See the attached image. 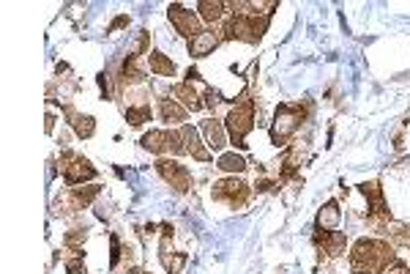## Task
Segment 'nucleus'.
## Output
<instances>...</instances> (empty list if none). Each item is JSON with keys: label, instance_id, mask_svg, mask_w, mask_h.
Instances as JSON below:
<instances>
[{"label": "nucleus", "instance_id": "nucleus-1", "mask_svg": "<svg viewBox=\"0 0 410 274\" xmlns=\"http://www.w3.org/2000/svg\"><path fill=\"white\" fill-rule=\"evenodd\" d=\"M399 258L394 253V244L383 239H358L350 250V269L353 274H383Z\"/></svg>", "mask_w": 410, "mask_h": 274}, {"label": "nucleus", "instance_id": "nucleus-2", "mask_svg": "<svg viewBox=\"0 0 410 274\" xmlns=\"http://www.w3.org/2000/svg\"><path fill=\"white\" fill-rule=\"evenodd\" d=\"M312 115V102H295V105H279L274 113V124H271V143L274 146H285L287 140L307 124Z\"/></svg>", "mask_w": 410, "mask_h": 274}, {"label": "nucleus", "instance_id": "nucleus-3", "mask_svg": "<svg viewBox=\"0 0 410 274\" xmlns=\"http://www.w3.org/2000/svg\"><path fill=\"white\" fill-rule=\"evenodd\" d=\"M268 17H257V14H230L222 25V39L225 42H244V44H257L263 39V33L268 30Z\"/></svg>", "mask_w": 410, "mask_h": 274}, {"label": "nucleus", "instance_id": "nucleus-4", "mask_svg": "<svg viewBox=\"0 0 410 274\" xmlns=\"http://www.w3.org/2000/svg\"><path fill=\"white\" fill-rule=\"evenodd\" d=\"M225 129L233 146L246 148V135L254 129V99H249L244 93L235 105L230 107V113L225 118Z\"/></svg>", "mask_w": 410, "mask_h": 274}, {"label": "nucleus", "instance_id": "nucleus-5", "mask_svg": "<svg viewBox=\"0 0 410 274\" xmlns=\"http://www.w3.org/2000/svg\"><path fill=\"white\" fill-rule=\"evenodd\" d=\"M249 195H252V187L246 184L244 178H235V176L219 178L211 187V198L219 200V203H227L230 209H244L249 203Z\"/></svg>", "mask_w": 410, "mask_h": 274}, {"label": "nucleus", "instance_id": "nucleus-6", "mask_svg": "<svg viewBox=\"0 0 410 274\" xmlns=\"http://www.w3.org/2000/svg\"><path fill=\"white\" fill-rule=\"evenodd\" d=\"M61 173H63V181L69 187H80V184L93 181L99 176V170L93 168L85 156L74 154V151H63L61 154Z\"/></svg>", "mask_w": 410, "mask_h": 274}, {"label": "nucleus", "instance_id": "nucleus-7", "mask_svg": "<svg viewBox=\"0 0 410 274\" xmlns=\"http://www.w3.org/2000/svg\"><path fill=\"white\" fill-rule=\"evenodd\" d=\"M99 198V187H69L61 198L55 200V217H69V214H77V211L88 209L93 200Z\"/></svg>", "mask_w": 410, "mask_h": 274}, {"label": "nucleus", "instance_id": "nucleus-8", "mask_svg": "<svg viewBox=\"0 0 410 274\" xmlns=\"http://www.w3.org/2000/svg\"><path fill=\"white\" fill-rule=\"evenodd\" d=\"M156 173L162 176L164 184H170L175 192H189L192 190V173L186 170V165H181V162H175V159H167V156H162L159 162H156Z\"/></svg>", "mask_w": 410, "mask_h": 274}, {"label": "nucleus", "instance_id": "nucleus-9", "mask_svg": "<svg viewBox=\"0 0 410 274\" xmlns=\"http://www.w3.org/2000/svg\"><path fill=\"white\" fill-rule=\"evenodd\" d=\"M167 17H170L172 28H175L184 39H194V36L200 33V14H194V11L184 8L181 3H172V6L167 8Z\"/></svg>", "mask_w": 410, "mask_h": 274}, {"label": "nucleus", "instance_id": "nucleus-10", "mask_svg": "<svg viewBox=\"0 0 410 274\" xmlns=\"http://www.w3.org/2000/svg\"><path fill=\"white\" fill-rule=\"evenodd\" d=\"M312 241H315V247L323 250L328 258H339V255L348 253V236L342 231H315Z\"/></svg>", "mask_w": 410, "mask_h": 274}, {"label": "nucleus", "instance_id": "nucleus-11", "mask_svg": "<svg viewBox=\"0 0 410 274\" xmlns=\"http://www.w3.org/2000/svg\"><path fill=\"white\" fill-rule=\"evenodd\" d=\"M162 231H164V239H162V244H159V258H162V266L170 274H181V269H184L186 261H189V255L186 253H172V250H170V241H172V228H170V225H164Z\"/></svg>", "mask_w": 410, "mask_h": 274}, {"label": "nucleus", "instance_id": "nucleus-12", "mask_svg": "<svg viewBox=\"0 0 410 274\" xmlns=\"http://www.w3.org/2000/svg\"><path fill=\"white\" fill-rule=\"evenodd\" d=\"M178 132H181V140H184V151L186 154H192V159H200V162H211V159H213V154H211L208 146L203 143L200 132L192 127V124H184Z\"/></svg>", "mask_w": 410, "mask_h": 274}, {"label": "nucleus", "instance_id": "nucleus-13", "mask_svg": "<svg viewBox=\"0 0 410 274\" xmlns=\"http://www.w3.org/2000/svg\"><path fill=\"white\" fill-rule=\"evenodd\" d=\"M222 42H225L222 33H216V30H200L194 39H189V55L192 58H205V55H211Z\"/></svg>", "mask_w": 410, "mask_h": 274}, {"label": "nucleus", "instance_id": "nucleus-14", "mask_svg": "<svg viewBox=\"0 0 410 274\" xmlns=\"http://www.w3.org/2000/svg\"><path fill=\"white\" fill-rule=\"evenodd\" d=\"M63 115L69 118V124H71V129H74L77 137H82V140L93 137V132H96V118H93V115L77 113L71 105H63Z\"/></svg>", "mask_w": 410, "mask_h": 274}, {"label": "nucleus", "instance_id": "nucleus-15", "mask_svg": "<svg viewBox=\"0 0 410 274\" xmlns=\"http://www.w3.org/2000/svg\"><path fill=\"white\" fill-rule=\"evenodd\" d=\"M200 132L205 135V146L211 148V151H222V148L227 146V129L222 121H216V118H208V121H203V127H200Z\"/></svg>", "mask_w": 410, "mask_h": 274}, {"label": "nucleus", "instance_id": "nucleus-16", "mask_svg": "<svg viewBox=\"0 0 410 274\" xmlns=\"http://www.w3.org/2000/svg\"><path fill=\"white\" fill-rule=\"evenodd\" d=\"M339 219H342V209L336 200H328L323 209L317 211L315 217V231H336L339 228Z\"/></svg>", "mask_w": 410, "mask_h": 274}, {"label": "nucleus", "instance_id": "nucleus-17", "mask_svg": "<svg viewBox=\"0 0 410 274\" xmlns=\"http://www.w3.org/2000/svg\"><path fill=\"white\" fill-rule=\"evenodd\" d=\"M172 99H175V102H181V105H184L186 110H192V113L203 110V105H205L192 83H178L175 85V88H172Z\"/></svg>", "mask_w": 410, "mask_h": 274}, {"label": "nucleus", "instance_id": "nucleus-18", "mask_svg": "<svg viewBox=\"0 0 410 274\" xmlns=\"http://www.w3.org/2000/svg\"><path fill=\"white\" fill-rule=\"evenodd\" d=\"M159 115H162L164 124H181L184 127L189 110L175 99H159Z\"/></svg>", "mask_w": 410, "mask_h": 274}, {"label": "nucleus", "instance_id": "nucleus-19", "mask_svg": "<svg viewBox=\"0 0 410 274\" xmlns=\"http://www.w3.org/2000/svg\"><path fill=\"white\" fill-rule=\"evenodd\" d=\"M140 146L148 151V154H156L162 159L167 154V132L164 129H148L143 137H140Z\"/></svg>", "mask_w": 410, "mask_h": 274}, {"label": "nucleus", "instance_id": "nucleus-20", "mask_svg": "<svg viewBox=\"0 0 410 274\" xmlns=\"http://www.w3.org/2000/svg\"><path fill=\"white\" fill-rule=\"evenodd\" d=\"M148 69L156 74V77H175V64L170 61V55H164L159 50H153L151 55H148Z\"/></svg>", "mask_w": 410, "mask_h": 274}, {"label": "nucleus", "instance_id": "nucleus-21", "mask_svg": "<svg viewBox=\"0 0 410 274\" xmlns=\"http://www.w3.org/2000/svg\"><path fill=\"white\" fill-rule=\"evenodd\" d=\"M225 3H219V0H200L197 3V11H200V22H208V25H213V22H219L225 17Z\"/></svg>", "mask_w": 410, "mask_h": 274}, {"label": "nucleus", "instance_id": "nucleus-22", "mask_svg": "<svg viewBox=\"0 0 410 274\" xmlns=\"http://www.w3.org/2000/svg\"><path fill=\"white\" fill-rule=\"evenodd\" d=\"M123 115L131 127H143L145 121H151V105L148 102H134V105H123Z\"/></svg>", "mask_w": 410, "mask_h": 274}, {"label": "nucleus", "instance_id": "nucleus-23", "mask_svg": "<svg viewBox=\"0 0 410 274\" xmlns=\"http://www.w3.org/2000/svg\"><path fill=\"white\" fill-rule=\"evenodd\" d=\"M216 168L225 170V173H233V176H235V173H244V170L249 168V162H246L241 154H235V151H233V154H222V156H219Z\"/></svg>", "mask_w": 410, "mask_h": 274}, {"label": "nucleus", "instance_id": "nucleus-24", "mask_svg": "<svg viewBox=\"0 0 410 274\" xmlns=\"http://www.w3.org/2000/svg\"><path fill=\"white\" fill-rule=\"evenodd\" d=\"M85 239H88V228H85V225H82V228H71V231L63 236V247H66V250H82Z\"/></svg>", "mask_w": 410, "mask_h": 274}, {"label": "nucleus", "instance_id": "nucleus-25", "mask_svg": "<svg viewBox=\"0 0 410 274\" xmlns=\"http://www.w3.org/2000/svg\"><path fill=\"white\" fill-rule=\"evenodd\" d=\"M386 233H389V239L394 241V244H399V247H410V228L408 225H397V222H391L389 228H386Z\"/></svg>", "mask_w": 410, "mask_h": 274}, {"label": "nucleus", "instance_id": "nucleus-26", "mask_svg": "<svg viewBox=\"0 0 410 274\" xmlns=\"http://www.w3.org/2000/svg\"><path fill=\"white\" fill-rule=\"evenodd\" d=\"M66 258H63V263H66V272L69 274H85V261H82V253L80 250H66Z\"/></svg>", "mask_w": 410, "mask_h": 274}, {"label": "nucleus", "instance_id": "nucleus-27", "mask_svg": "<svg viewBox=\"0 0 410 274\" xmlns=\"http://www.w3.org/2000/svg\"><path fill=\"white\" fill-rule=\"evenodd\" d=\"M148 47H151V33L148 30H140L134 44H131V50H129V58H137L140 61L143 55H148Z\"/></svg>", "mask_w": 410, "mask_h": 274}, {"label": "nucleus", "instance_id": "nucleus-28", "mask_svg": "<svg viewBox=\"0 0 410 274\" xmlns=\"http://www.w3.org/2000/svg\"><path fill=\"white\" fill-rule=\"evenodd\" d=\"M167 154H170V156L186 154L184 140H181V132H175V129H170V132H167Z\"/></svg>", "mask_w": 410, "mask_h": 274}, {"label": "nucleus", "instance_id": "nucleus-29", "mask_svg": "<svg viewBox=\"0 0 410 274\" xmlns=\"http://www.w3.org/2000/svg\"><path fill=\"white\" fill-rule=\"evenodd\" d=\"M123 253H126V247L121 244V239H118V236L112 233V236H110V266H112V269H115V266L121 263Z\"/></svg>", "mask_w": 410, "mask_h": 274}, {"label": "nucleus", "instance_id": "nucleus-30", "mask_svg": "<svg viewBox=\"0 0 410 274\" xmlns=\"http://www.w3.org/2000/svg\"><path fill=\"white\" fill-rule=\"evenodd\" d=\"M219 102H222V93H219V91H213V88H208V91H205V107L216 110Z\"/></svg>", "mask_w": 410, "mask_h": 274}, {"label": "nucleus", "instance_id": "nucleus-31", "mask_svg": "<svg viewBox=\"0 0 410 274\" xmlns=\"http://www.w3.org/2000/svg\"><path fill=\"white\" fill-rule=\"evenodd\" d=\"M383 274H410V266H405L402 261H397V263H394V266H389V269H386Z\"/></svg>", "mask_w": 410, "mask_h": 274}, {"label": "nucleus", "instance_id": "nucleus-32", "mask_svg": "<svg viewBox=\"0 0 410 274\" xmlns=\"http://www.w3.org/2000/svg\"><path fill=\"white\" fill-rule=\"evenodd\" d=\"M126 25H129V17H126V14H121V17H115V20H112V25H110V33L121 30V28H126Z\"/></svg>", "mask_w": 410, "mask_h": 274}, {"label": "nucleus", "instance_id": "nucleus-33", "mask_svg": "<svg viewBox=\"0 0 410 274\" xmlns=\"http://www.w3.org/2000/svg\"><path fill=\"white\" fill-rule=\"evenodd\" d=\"M279 187V181H257V192H271Z\"/></svg>", "mask_w": 410, "mask_h": 274}, {"label": "nucleus", "instance_id": "nucleus-34", "mask_svg": "<svg viewBox=\"0 0 410 274\" xmlns=\"http://www.w3.org/2000/svg\"><path fill=\"white\" fill-rule=\"evenodd\" d=\"M44 129H47V135H52V129H55V113H47V118H44Z\"/></svg>", "mask_w": 410, "mask_h": 274}, {"label": "nucleus", "instance_id": "nucleus-35", "mask_svg": "<svg viewBox=\"0 0 410 274\" xmlns=\"http://www.w3.org/2000/svg\"><path fill=\"white\" fill-rule=\"evenodd\" d=\"M129 274H151V272H143V269H129Z\"/></svg>", "mask_w": 410, "mask_h": 274}]
</instances>
